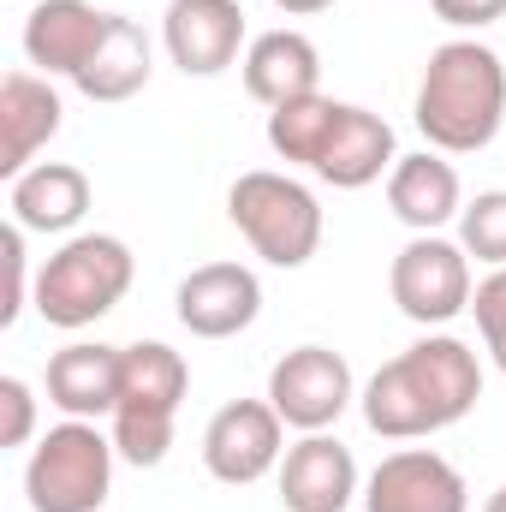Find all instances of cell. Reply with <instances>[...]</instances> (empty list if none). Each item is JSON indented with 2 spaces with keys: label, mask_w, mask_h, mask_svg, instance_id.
<instances>
[{
  "label": "cell",
  "mask_w": 506,
  "mask_h": 512,
  "mask_svg": "<svg viewBox=\"0 0 506 512\" xmlns=\"http://www.w3.org/2000/svg\"><path fill=\"white\" fill-rule=\"evenodd\" d=\"M477 399H483L477 352L453 334H429L364 382V423L381 441H423L435 429H453Z\"/></svg>",
  "instance_id": "1"
},
{
  "label": "cell",
  "mask_w": 506,
  "mask_h": 512,
  "mask_svg": "<svg viewBox=\"0 0 506 512\" xmlns=\"http://www.w3.org/2000/svg\"><path fill=\"white\" fill-rule=\"evenodd\" d=\"M417 131L441 155H477L506 120V66L477 36H453L429 54L417 84Z\"/></svg>",
  "instance_id": "2"
},
{
  "label": "cell",
  "mask_w": 506,
  "mask_h": 512,
  "mask_svg": "<svg viewBox=\"0 0 506 512\" xmlns=\"http://www.w3.org/2000/svg\"><path fill=\"white\" fill-rule=\"evenodd\" d=\"M137 256L126 239L114 233H72L60 251L36 268V316L48 328H90L108 310H120V298L131 292Z\"/></svg>",
  "instance_id": "3"
},
{
  "label": "cell",
  "mask_w": 506,
  "mask_h": 512,
  "mask_svg": "<svg viewBox=\"0 0 506 512\" xmlns=\"http://www.w3.org/2000/svg\"><path fill=\"white\" fill-rule=\"evenodd\" d=\"M227 221L245 233V245L268 268H304L322 251V203H316V191L298 185L292 173H274V167H251V173L233 179Z\"/></svg>",
  "instance_id": "4"
},
{
  "label": "cell",
  "mask_w": 506,
  "mask_h": 512,
  "mask_svg": "<svg viewBox=\"0 0 506 512\" xmlns=\"http://www.w3.org/2000/svg\"><path fill=\"white\" fill-rule=\"evenodd\" d=\"M114 435H102L84 417L54 423L24 465V501L30 512H96L114 495Z\"/></svg>",
  "instance_id": "5"
},
{
  "label": "cell",
  "mask_w": 506,
  "mask_h": 512,
  "mask_svg": "<svg viewBox=\"0 0 506 512\" xmlns=\"http://www.w3.org/2000/svg\"><path fill=\"white\" fill-rule=\"evenodd\" d=\"M387 292L399 316H411L417 328H447L459 310H471V292H477L471 251L441 233H411L387 268Z\"/></svg>",
  "instance_id": "6"
},
{
  "label": "cell",
  "mask_w": 506,
  "mask_h": 512,
  "mask_svg": "<svg viewBox=\"0 0 506 512\" xmlns=\"http://www.w3.org/2000/svg\"><path fill=\"white\" fill-rule=\"evenodd\" d=\"M286 459V423L268 399H233L203 429V471L227 489H251Z\"/></svg>",
  "instance_id": "7"
},
{
  "label": "cell",
  "mask_w": 506,
  "mask_h": 512,
  "mask_svg": "<svg viewBox=\"0 0 506 512\" xmlns=\"http://www.w3.org/2000/svg\"><path fill=\"white\" fill-rule=\"evenodd\" d=\"M268 405L280 411L286 429L322 435L352 405V364L340 352H328V346H298L268 370Z\"/></svg>",
  "instance_id": "8"
},
{
  "label": "cell",
  "mask_w": 506,
  "mask_h": 512,
  "mask_svg": "<svg viewBox=\"0 0 506 512\" xmlns=\"http://www.w3.org/2000/svg\"><path fill=\"white\" fill-rule=\"evenodd\" d=\"M161 48L185 78H221L227 66H239V48H251L245 6L239 0H167Z\"/></svg>",
  "instance_id": "9"
},
{
  "label": "cell",
  "mask_w": 506,
  "mask_h": 512,
  "mask_svg": "<svg viewBox=\"0 0 506 512\" xmlns=\"http://www.w3.org/2000/svg\"><path fill=\"white\" fill-rule=\"evenodd\" d=\"M364 512H471V489L435 447H399L370 471Z\"/></svg>",
  "instance_id": "10"
},
{
  "label": "cell",
  "mask_w": 506,
  "mask_h": 512,
  "mask_svg": "<svg viewBox=\"0 0 506 512\" xmlns=\"http://www.w3.org/2000/svg\"><path fill=\"white\" fill-rule=\"evenodd\" d=\"M173 316L197 340H233L262 316V280L245 262H203V268H191L179 280Z\"/></svg>",
  "instance_id": "11"
},
{
  "label": "cell",
  "mask_w": 506,
  "mask_h": 512,
  "mask_svg": "<svg viewBox=\"0 0 506 512\" xmlns=\"http://www.w3.org/2000/svg\"><path fill=\"white\" fill-rule=\"evenodd\" d=\"M108 18L114 12H102L90 0H36L24 18V60L42 78H78L90 66V54L102 48Z\"/></svg>",
  "instance_id": "12"
},
{
  "label": "cell",
  "mask_w": 506,
  "mask_h": 512,
  "mask_svg": "<svg viewBox=\"0 0 506 512\" xmlns=\"http://www.w3.org/2000/svg\"><path fill=\"white\" fill-rule=\"evenodd\" d=\"M352 501H358V459L346 441L322 429L286 447L280 459V507L286 512H346Z\"/></svg>",
  "instance_id": "13"
},
{
  "label": "cell",
  "mask_w": 506,
  "mask_h": 512,
  "mask_svg": "<svg viewBox=\"0 0 506 512\" xmlns=\"http://www.w3.org/2000/svg\"><path fill=\"white\" fill-rule=\"evenodd\" d=\"M66 102L42 72H6L0 78V173L6 185L36 167V149H48L60 137Z\"/></svg>",
  "instance_id": "14"
},
{
  "label": "cell",
  "mask_w": 506,
  "mask_h": 512,
  "mask_svg": "<svg viewBox=\"0 0 506 512\" xmlns=\"http://www.w3.org/2000/svg\"><path fill=\"white\" fill-rule=\"evenodd\" d=\"M387 209H393L411 233H441V227L459 221V209H465L459 167H453L441 149L399 155L393 173H387Z\"/></svg>",
  "instance_id": "15"
},
{
  "label": "cell",
  "mask_w": 506,
  "mask_h": 512,
  "mask_svg": "<svg viewBox=\"0 0 506 512\" xmlns=\"http://www.w3.org/2000/svg\"><path fill=\"white\" fill-rule=\"evenodd\" d=\"M120 352L126 346H102V340H72L48 358V405H60L66 417H114L120 405Z\"/></svg>",
  "instance_id": "16"
},
{
  "label": "cell",
  "mask_w": 506,
  "mask_h": 512,
  "mask_svg": "<svg viewBox=\"0 0 506 512\" xmlns=\"http://www.w3.org/2000/svg\"><path fill=\"white\" fill-rule=\"evenodd\" d=\"M245 90H251L262 108H286L298 96H316L322 90V54L304 30H262L245 48Z\"/></svg>",
  "instance_id": "17"
},
{
  "label": "cell",
  "mask_w": 506,
  "mask_h": 512,
  "mask_svg": "<svg viewBox=\"0 0 506 512\" xmlns=\"http://www.w3.org/2000/svg\"><path fill=\"white\" fill-rule=\"evenodd\" d=\"M6 209L24 233H72L90 215V173L72 161H36L12 179Z\"/></svg>",
  "instance_id": "18"
},
{
  "label": "cell",
  "mask_w": 506,
  "mask_h": 512,
  "mask_svg": "<svg viewBox=\"0 0 506 512\" xmlns=\"http://www.w3.org/2000/svg\"><path fill=\"white\" fill-rule=\"evenodd\" d=\"M393 161H399L393 126L381 114H370V108L346 102L340 108V126H334L322 161H316V179L334 185V191H364V185H376L381 173H393Z\"/></svg>",
  "instance_id": "19"
},
{
  "label": "cell",
  "mask_w": 506,
  "mask_h": 512,
  "mask_svg": "<svg viewBox=\"0 0 506 512\" xmlns=\"http://www.w3.org/2000/svg\"><path fill=\"white\" fill-rule=\"evenodd\" d=\"M191 393V364L161 346V340H137L120 352V405L114 417H179V399Z\"/></svg>",
  "instance_id": "20"
},
{
  "label": "cell",
  "mask_w": 506,
  "mask_h": 512,
  "mask_svg": "<svg viewBox=\"0 0 506 512\" xmlns=\"http://www.w3.org/2000/svg\"><path fill=\"white\" fill-rule=\"evenodd\" d=\"M149 72H155V48H149L143 24L126 18V12H114V18H108V36H102V48L90 54V66H84L72 84H78V96H90V102L114 108V102H131V96L149 84Z\"/></svg>",
  "instance_id": "21"
},
{
  "label": "cell",
  "mask_w": 506,
  "mask_h": 512,
  "mask_svg": "<svg viewBox=\"0 0 506 512\" xmlns=\"http://www.w3.org/2000/svg\"><path fill=\"white\" fill-rule=\"evenodd\" d=\"M340 108L346 102H334V96H298V102H286V108H268V149L286 161V167H310L316 173V161H322V149H328V137L340 126Z\"/></svg>",
  "instance_id": "22"
},
{
  "label": "cell",
  "mask_w": 506,
  "mask_h": 512,
  "mask_svg": "<svg viewBox=\"0 0 506 512\" xmlns=\"http://www.w3.org/2000/svg\"><path fill=\"white\" fill-rule=\"evenodd\" d=\"M459 245L489 268H506V191H483L459 209Z\"/></svg>",
  "instance_id": "23"
},
{
  "label": "cell",
  "mask_w": 506,
  "mask_h": 512,
  "mask_svg": "<svg viewBox=\"0 0 506 512\" xmlns=\"http://www.w3.org/2000/svg\"><path fill=\"white\" fill-rule=\"evenodd\" d=\"M471 310H477V334H483L495 370L506 376V268H489V280H477Z\"/></svg>",
  "instance_id": "24"
},
{
  "label": "cell",
  "mask_w": 506,
  "mask_h": 512,
  "mask_svg": "<svg viewBox=\"0 0 506 512\" xmlns=\"http://www.w3.org/2000/svg\"><path fill=\"white\" fill-rule=\"evenodd\" d=\"M0 262H6V304H0V322L12 328L24 316V304H36V286H30V256H24V227L12 221L0 233Z\"/></svg>",
  "instance_id": "25"
},
{
  "label": "cell",
  "mask_w": 506,
  "mask_h": 512,
  "mask_svg": "<svg viewBox=\"0 0 506 512\" xmlns=\"http://www.w3.org/2000/svg\"><path fill=\"white\" fill-rule=\"evenodd\" d=\"M36 435V393L24 376H0V447H24Z\"/></svg>",
  "instance_id": "26"
},
{
  "label": "cell",
  "mask_w": 506,
  "mask_h": 512,
  "mask_svg": "<svg viewBox=\"0 0 506 512\" xmlns=\"http://www.w3.org/2000/svg\"><path fill=\"white\" fill-rule=\"evenodd\" d=\"M429 6H435V18L453 24V30H489V24L506 18V0H429Z\"/></svg>",
  "instance_id": "27"
},
{
  "label": "cell",
  "mask_w": 506,
  "mask_h": 512,
  "mask_svg": "<svg viewBox=\"0 0 506 512\" xmlns=\"http://www.w3.org/2000/svg\"><path fill=\"white\" fill-rule=\"evenodd\" d=\"M274 6H280L286 18H310V12H328L334 0H274Z\"/></svg>",
  "instance_id": "28"
},
{
  "label": "cell",
  "mask_w": 506,
  "mask_h": 512,
  "mask_svg": "<svg viewBox=\"0 0 506 512\" xmlns=\"http://www.w3.org/2000/svg\"><path fill=\"white\" fill-rule=\"evenodd\" d=\"M483 512H506V489H495V495L483 501Z\"/></svg>",
  "instance_id": "29"
}]
</instances>
